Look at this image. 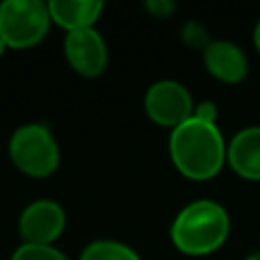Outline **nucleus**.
I'll return each mask as SVG.
<instances>
[{
	"mask_svg": "<svg viewBox=\"0 0 260 260\" xmlns=\"http://www.w3.org/2000/svg\"><path fill=\"white\" fill-rule=\"evenodd\" d=\"M171 160L183 176L192 180H208L219 174L224 165V139L215 123L187 119L174 128L169 139Z\"/></svg>",
	"mask_w": 260,
	"mask_h": 260,
	"instance_id": "f257e3e1",
	"label": "nucleus"
},
{
	"mask_svg": "<svg viewBox=\"0 0 260 260\" xmlns=\"http://www.w3.org/2000/svg\"><path fill=\"white\" fill-rule=\"evenodd\" d=\"M229 215L215 201H197L187 206L171 226L176 249L187 256L212 253L229 238Z\"/></svg>",
	"mask_w": 260,
	"mask_h": 260,
	"instance_id": "f03ea898",
	"label": "nucleus"
},
{
	"mask_svg": "<svg viewBox=\"0 0 260 260\" xmlns=\"http://www.w3.org/2000/svg\"><path fill=\"white\" fill-rule=\"evenodd\" d=\"M48 5L39 0H7L0 5V35L12 48L39 44L48 32Z\"/></svg>",
	"mask_w": 260,
	"mask_h": 260,
	"instance_id": "7ed1b4c3",
	"label": "nucleus"
},
{
	"mask_svg": "<svg viewBox=\"0 0 260 260\" xmlns=\"http://www.w3.org/2000/svg\"><path fill=\"white\" fill-rule=\"evenodd\" d=\"M9 157L27 176L44 178L57 169L59 151L48 128L30 123L18 128L9 139Z\"/></svg>",
	"mask_w": 260,
	"mask_h": 260,
	"instance_id": "20e7f679",
	"label": "nucleus"
},
{
	"mask_svg": "<svg viewBox=\"0 0 260 260\" xmlns=\"http://www.w3.org/2000/svg\"><path fill=\"white\" fill-rule=\"evenodd\" d=\"M146 112L155 123L167 128H178L183 126L187 119L194 117V105L192 96L178 82H155L151 89L146 91Z\"/></svg>",
	"mask_w": 260,
	"mask_h": 260,
	"instance_id": "39448f33",
	"label": "nucleus"
},
{
	"mask_svg": "<svg viewBox=\"0 0 260 260\" xmlns=\"http://www.w3.org/2000/svg\"><path fill=\"white\" fill-rule=\"evenodd\" d=\"M64 55H67L69 64L85 78L101 76L108 64V48L94 27L69 32L67 41H64Z\"/></svg>",
	"mask_w": 260,
	"mask_h": 260,
	"instance_id": "423d86ee",
	"label": "nucleus"
},
{
	"mask_svg": "<svg viewBox=\"0 0 260 260\" xmlns=\"http://www.w3.org/2000/svg\"><path fill=\"white\" fill-rule=\"evenodd\" d=\"M18 229L27 244L50 247L64 231V210L55 201H35L23 210Z\"/></svg>",
	"mask_w": 260,
	"mask_h": 260,
	"instance_id": "0eeeda50",
	"label": "nucleus"
},
{
	"mask_svg": "<svg viewBox=\"0 0 260 260\" xmlns=\"http://www.w3.org/2000/svg\"><path fill=\"white\" fill-rule=\"evenodd\" d=\"M203 62L206 69L221 82H240L247 78V57L244 53L231 41H212L206 46V53H203Z\"/></svg>",
	"mask_w": 260,
	"mask_h": 260,
	"instance_id": "6e6552de",
	"label": "nucleus"
},
{
	"mask_svg": "<svg viewBox=\"0 0 260 260\" xmlns=\"http://www.w3.org/2000/svg\"><path fill=\"white\" fill-rule=\"evenodd\" d=\"M229 162L242 178L260 180V126L235 135L229 146Z\"/></svg>",
	"mask_w": 260,
	"mask_h": 260,
	"instance_id": "1a4fd4ad",
	"label": "nucleus"
},
{
	"mask_svg": "<svg viewBox=\"0 0 260 260\" xmlns=\"http://www.w3.org/2000/svg\"><path fill=\"white\" fill-rule=\"evenodd\" d=\"M48 12L57 25L69 32L87 30L94 25L99 14L103 12V3L99 0H53L48 3Z\"/></svg>",
	"mask_w": 260,
	"mask_h": 260,
	"instance_id": "9d476101",
	"label": "nucleus"
},
{
	"mask_svg": "<svg viewBox=\"0 0 260 260\" xmlns=\"http://www.w3.org/2000/svg\"><path fill=\"white\" fill-rule=\"evenodd\" d=\"M80 260H139V256L133 249H128L126 244L103 240V242L89 244Z\"/></svg>",
	"mask_w": 260,
	"mask_h": 260,
	"instance_id": "9b49d317",
	"label": "nucleus"
},
{
	"mask_svg": "<svg viewBox=\"0 0 260 260\" xmlns=\"http://www.w3.org/2000/svg\"><path fill=\"white\" fill-rule=\"evenodd\" d=\"M12 260H67L64 253H59L53 247H41V244H23Z\"/></svg>",
	"mask_w": 260,
	"mask_h": 260,
	"instance_id": "f8f14e48",
	"label": "nucleus"
},
{
	"mask_svg": "<svg viewBox=\"0 0 260 260\" xmlns=\"http://www.w3.org/2000/svg\"><path fill=\"white\" fill-rule=\"evenodd\" d=\"M215 117H217V110L212 103H201L197 110H194V119H199V121L215 123Z\"/></svg>",
	"mask_w": 260,
	"mask_h": 260,
	"instance_id": "ddd939ff",
	"label": "nucleus"
},
{
	"mask_svg": "<svg viewBox=\"0 0 260 260\" xmlns=\"http://www.w3.org/2000/svg\"><path fill=\"white\" fill-rule=\"evenodd\" d=\"M148 9H151L153 14H157V16H167V14L174 12V5L171 3H148Z\"/></svg>",
	"mask_w": 260,
	"mask_h": 260,
	"instance_id": "4468645a",
	"label": "nucleus"
},
{
	"mask_svg": "<svg viewBox=\"0 0 260 260\" xmlns=\"http://www.w3.org/2000/svg\"><path fill=\"white\" fill-rule=\"evenodd\" d=\"M253 41H256V48H258V53H260V21H258V25H256V32H253Z\"/></svg>",
	"mask_w": 260,
	"mask_h": 260,
	"instance_id": "2eb2a0df",
	"label": "nucleus"
},
{
	"mask_svg": "<svg viewBox=\"0 0 260 260\" xmlns=\"http://www.w3.org/2000/svg\"><path fill=\"white\" fill-rule=\"evenodd\" d=\"M5 46H7V44H5V39H3V35H0V55H3V50H5Z\"/></svg>",
	"mask_w": 260,
	"mask_h": 260,
	"instance_id": "dca6fc26",
	"label": "nucleus"
},
{
	"mask_svg": "<svg viewBox=\"0 0 260 260\" xmlns=\"http://www.w3.org/2000/svg\"><path fill=\"white\" fill-rule=\"evenodd\" d=\"M247 260H260V251H258V253H253V256H249Z\"/></svg>",
	"mask_w": 260,
	"mask_h": 260,
	"instance_id": "f3484780",
	"label": "nucleus"
}]
</instances>
